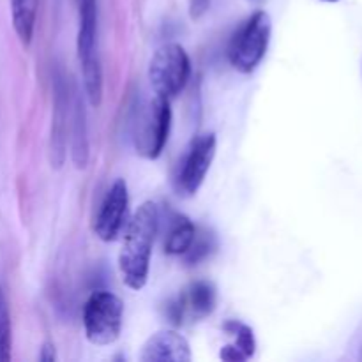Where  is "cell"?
I'll list each match as a JSON object with an SVG mask.
<instances>
[{"label": "cell", "instance_id": "obj_1", "mask_svg": "<svg viewBox=\"0 0 362 362\" xmlns=\"http://www.w3.org/2000/svg\"><path fill=\"white\" fill-rule=\"evenodd\" d=\"M158 205L154 202H145L124 226L126 232L119 253V269L127 288L138 292L147 285L152 244L158 233Z\"/></svg>", "mask_w": 362, "mask_h": 362}, {"label": "cell", "instance_id": "obj_2", "mask_svg": "<svg viewBox=\"0 0 362 362\" xmlns=\"http://www.w3.org/2000/svg\"><path fill=\"white\" fill-rule=\"evenodd\" d=\"M80 27H78V60L87 98L92 106L101 105L103 69L98 52V0H78Z\"/></svg>", "mask_w": 362, "mask_h": 362}, {"label": "cell", "instance_id": "obj_3", "mask_svg": "<svg viewBox=\"0 0 362 362\" xmlns=\"http://www.w3.org/2000/svg\"><path fill=\"white\" fill-rule=\"evenodd\" d=\"M271 32V16L265 11L251 14L230 39L228 60L233 69L243 74L253 73L267 53Z\"/></svg>", "mask_w": 362, "mask_h": 362}, {"label": "cell", "instance_id": "obj_4", "mask_svg": "<svg viewBox=\"0 0 362 362\" xmlns=\"http://www.w3.org/2000/svg\"><path fill=\"white\" fill-rule=\"evenodd\" d=\"M124 304L115 293L94 292L83 308V327L88 341L95 346H108L119 339L122 331Z\"/></svg>", "mask_w": 362, "mask_h": 362}, {"label": "cell", "instance_id": "obj_5", "mask_svg": "<svg viewBox=\"0 0 362 362\" xmlns=\"http://www.w3.org/2000/svg\"><path fill=\"white\" fill-rule=\"evenodd\" d=\"M172 126V106L170 99L156 94L140 110L134 126V148L144 159H158L168 141Z\"/></svg>", "mask_w": 362, "mask_h": 362}, {"label": "cell", "instance_id": "obj_6", "mask_svg": "<svg viewBox=\"0 0 362 362\" xmlns=\"http://www.w3.org/2000/svg\"><path fill=\"white\" fill-rule=\"evenodd\" d=\"M191 74V60L186 49L177 42H168L156 49L148 64V80L158 95L170 99L180 94Z\"/></svg>", "mask_w": 362, "mask_h": 362}, {"label": "cell", "instance_id": "obj_7", "mask_svg": "<svg viewBox=\"0 0 362 362\" xmlns=\"http://www.w3.org/2000/svg\"><path fill=\"white\" fill-rule=\"evenodd\" d=\"M216 304H218V292L214 283L200 279L191 283L177 299L170 300L165 306V313L173 325H180L184 324V320H204L214 313Z\"/></svg>", "mask_w": 362, "mask_h": 362}, {"label": "cell", "instance_id": "obj_8", "mask_svg": "<svg viewBox=\"0 0 362 362\" xmlns=\"http://www.w3.org/2000/svg\"><path fill=\"white\" fill-rule=\"evenodd\" d=\"M216 156V134L205 133L191 141L186 159L177 177V191L182 197H193L204 184Z\"/></svg>", "mask_w": 362, "mask_h": 362}, {"label": "cell", "instance_id": "obj_9", "mask_svg": "<svg viewBox=\"0 0 362 362\" xmlns=\"http://www.w3.org/2000/svg\"><path fill=\"white\" fill-rule=\"evenodd\" d=\"M127 207H129L127 184L124 182V179H117L106 191L105 200L94 219V233L103 243H113L120 235L127 223Z\"/></svg>", "mask_w": 362, "mask_h": 362}, {"label": "cell", "instance_id": "obj_10", "mask_svg": "<svg viewBox=\"0 0 362 362\" xmlns=\"http://www.w3.org/2000/svg\"><path fill=\"white\" fill-rule=\"evenodd\" d=\"M67 108H69V88L62 74L57 73L53 80V119L52 136H49V159L55 168H60L66 161V134L67 119H69Z\"/></svg>", "mask_w": 362, "mask_h": 362}, {"label": "cell", "instance_id": "obj_11", "mask_svg": "<svg viewBox=\"0 0 362 362\" xmlns=\"http://www.w3.org/2000/svg\"><path fill=\"white\" fill-rule=\"evenodd\" d=\"M193 359L187 339L175 331H159L145 341L141 362H189Z\"/></svg>", "mask_w": 362, "mask_h": 362}, {"label": "cell", "instance_id": "obj_12", "mask_svg": "<svg viewBox=\"0 0 362 362\" xmlns=\"http://www.w3.org/2000/svg\"><path fill=\"white\" fill-rule=\"evenodd\" d=\"M71 103V158L76 168H85L88 163V133H87V113H85L81 94L78 92L76 85H73V94H69Z\"/></svg>", "mask_w": 362, "mask_h": 362}, {"label": "cell", "instance_id": "obj_13", "mask_svg": "<svg viewBox=\"0 0 362 362\" xmlns=\"http://www.w3.org/2000/svg\"><path fill=\"white\" fill-rule=\"evenodd\" d=\"M194 235H197V226L193 225V221L186 216L175 214L170 221L168 235L165 240V253L172 257H182L189 250Z\"/></svg>", "mask_w": 362, "mask_h": 362}, {"label": "cell", "instance_id": "obj_14", "mask_svg": "<svg viewBox=\"0 0 362 362\" xmlns=\"http://www.w3.org/2000/svg\"><path fill=\"white\" fill-rule=\"evenodd\" d=\"M39 0H11V18L16 35L23 45H30L37 20Z\"/></svg>", "mask_w": 362, "mask_h": 362}, {"label": "cell", "instance_id": "obj_15", "mask_svg": "<svg viewBox=\"0 0 362 362\" xmlns=\"http://www.w3.org/2000/svg\"><path fill=\"white\" fill-rule=\"evenodd\" d=\"M225 331L230 332L233 336L235 341L232 343L233 346L240 350V352L246 356V359H251L255 356V350H257V341H255L253 329L246 324H240L237 320H230L225 324Z\"/></svg>", "mask_w": 362, "mask_h": 362}, {"label": "cell", "instance_id": "obj_16", "mask_svg": "<svg viewBox=\"0 0 362 362\" xmlns=\"http://www.w3.org/2000/svg\"><path fill=\"white\" fill-rule=\"evenodd\" d=\"M216 247V239L212 233L209 232H198L194 235L193 243H191L189 250L182 255L184 260H186L187 265H197L200 264L202 260L209 257L212 253V250Z\"/></svg>", "mask_w": 362, "mask_h": 362}, {"label": "cell", "instance_id": "obj_17", "mask_svg": "<svg viewBox=\"0 0 362 362\" xmlns=\"http://www.w3.org/2000/svg\"><path fill=\"white\" fill-rule=\"evenodd\" d=\"M11 359V317L6 296L0 288V362Z\"/></svg>", "mask_w": 362, "mask_h": 362}, {"label": "cell", "instance_id": "obj_18", "mask_svg": "<svg viewBox=\"0 0 362 362\" xmlns=\"http://www.w3.org/2000/svg\"><path fill=\"white\" fill-rule=\"evenodd\" d=\"M219 357H221V359L226 361V362H244V361H247L246 356H244V354L233 345L223 346L221 352H219Z\"/></svg>", "mask_w": 362, "mask_h": 362}, {"label": "cell", "instance_id": "obj_19", "mask_svg": "<svg viewBox=\"0 0 362 362\" xmlns=\"http://www.w3.org/2000/svg\"><path fill=\"white\" fill-rule=\"evenodd\" d=\"M209 6H211V0H189V14L193 20L204 16L207 13Z\"/></svg>", "mask_w": 362, "mask_h": 362}, {"label": "cell", "instance_id": "obj_20", "mask_svg": "<svg viewBox=\"0 0 362 362\" xmlns=\"http://www.w3.org/2000/svg\"><path fill=\"white\" fill-rule=\"evenodd\" d=\"M39 361H42V362H53V361H55V346H53L52 343H45V345H42Z\"/></svg>", "mask_w": 362, "mask_h": 362}, {"label": "cell", "instance_id": "obj_21", "mask_svg": "<svg viewBox=\"0 0 362 362\" xmlns=\"http://www.w3.org/2000/svg\"><path fill=\"white\" fill-rule=\"evenodd\" d=\"M324 2H338V0H324Z\"/></svg>", "mask_w": 362, "mask_h": 362}]
</instances>
